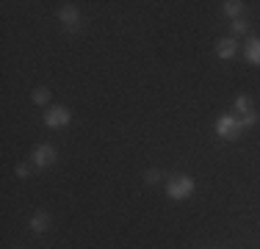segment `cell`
I'll return each instance as SVG.
<instances>
[{
  "label": "cell",
  "instance_id": "1",
  "mask_svg": "<svg viewBox=\"0 0 260 249\" xmlns=\"http://www.w3.org/2000/svg\"><path fill=\"white\" fill-rule=\"evenodd\" d=\"M194 191H197V183H194V177H188V174H177V177L166 180V197L175 199V202L188 199Z\"/></svg>",
  "mask_w": 260,
  "mask_h": 249
},
{
  "label": "cell",
  "instance_id": "2",
  "mask_svg": "<svg viewBox=\"0 0 260 249\" xmlns=\"http://www.w3.org/2000/svg\"><path fill=\"white\" fill-rule=\"evenodd\" d=\"M45 124L47 128H53V130H58V128H67V124L72 122V111L67 108V105H50V108L45 111Z\"/></svg>",
  "mask_w": 260,
  "mask_h": 249
},
{
  "label": "cell",
  "instance_id": "3",
  "mask_svg": "<svg viewBox=\"0 0 260 249\" xmlns=\"http://www.w3.org/2000/svg\"><path fill=\"white\" fill-rule=\"evenodd\" d=\"M241 130H244V128H241V119H238V116H233V114L219 116V122H216V136H219V139H224V141L238 139Z\"/></svg>",
  "mask_w": 260,
  "mask_h": 249
},
{
  "label": "cell",
  "instance_id": "4",
  "mask_svg": "<svg viewBox=\"0 0 260 249\" xmlns=\"http://www.w3.org/2000/svg\"><path fill=\"white\" fill-rule=\"evenodd\" d=\"M30 161H34L36 169H47V166H53L55 161H58V149L53 144H39L34 147V152H30Z\"/></svg>",
  "mask_w": 260,
  "mask_h": 249
},
{
  "label": "cell",
  "instance_id": "5",
  "mask_svg": "<svg viewBox=\"0 0 260 249\" xmlns=\"http://www.w3.org/2000/svg\"><path fill=\"white\" fill-rule=\"evenodd\" d=\"M58 20L61 25H64L67 30H80V11H78V6H72V3H64L58 9Z\"/></svg>",
  "mask_w": 260,
  "mask_h": 249
},
{
  "label": "cell",
  "instance_id": "6",
  "mask_svg": "<svg viewBox=\"0 0 260 249\" xmlns=\"http://www.w3.org/2000/svg\"><path fill=\"white\" fill-rule=\"evenodd\" d=\"M238 39H233V36H224V39H219L216 42V55H219L221 61H230L238 55Z\"/></svg>",
  "mask_w": 260,
  "mask_h": 249
},
{
  "label": "cell",
  "instance_id": "7",
  "mask_svg": "<svg viewBox=\"0 0 260 249\" xmlns=\"http://www.w3.org/2000/svg\"><path fill=\"white\" fill-rule=\"evenodd\" d=\"M30 233H36V235H42V233H47L50 230V213L47 210H36L34 216H30Z\"/></svg>",
  "mask_w": 260,
  "mask_h": 249
},
{
  "label": "cell",
  "instance_id": "8",
  "mask_svg": "<svg viewBox=\"0 0 260 249\" xmlns=\"http://www.w3.org/2000/svg\"><path fill=\"white\" fill-rule=\"evenodd\" d=\"M244 58L252 67H260V36H249V42L244 47Z\"/></svg>",
  "mask_w": 260,
  "mask_h": 249
},
{
  "label": "cell",
  "instance_id": "9",
  "mask_svg": "<svg viewBox=\"0 0 260 249\" xmlns=\"http://www.w3.org/2000/svg\"><path fill=\"white\" fill-rule=\"evenodd\" d=\"M221 11H224L230 20H241V14H244V3H241V0H227V3H221Z\"/></svg>",
  "mask_w": 260,
  "mask_h": 249
},
{
  "label": "cell",
  "instance_id": "10",
  "mask_svg": "<svg viewBox=\"0 0 260 249\" xmlns=\"http://www.w3.org/2000/svg\"><path fill=\"white\" fill-rule=\"evenodd\" d=\"M235 111H238V116H244V114H249V111H255V103H252V97L238 95V97H235Z\"/></svg>",
  "mask_w": 260,
  "mask_h": 249
},
{
  "label": "cell",
  "instance_id": "11",
  "mask_svg": "<svg viewBox=\"0 0 260 249\" xmlns=\"http://www.w3.org/2000/svg\"><path fill=\"white\" fill-rule=\"evenodd\" d=\"M50 89H45V86H36L34 91H30V100H34V105H47L50 103Z\"/></svg>",
  "mask_w": 260,
  "mask_h": 249
},
{
  "label": "cell",
  "instance_id": "12",
  "mask_svg": "<svg viewBox=\"0 0 260 249\" xmlns=\"http://www.w3.org/2000/svg\"><path fill=\"white\" fill-rule=\"evenodd\" d=\"M230 30H233V39H238V36H244V34H249V22L241 17V20H233L230 22Z\"/></svg>",
  "mask_w": 260,
  "mask_h": 249
},
{
  "label": "cell",
  "instance_id": "13",
  "mask_svg": "<svg viewBox=\"0 0 260 249\" xmlns=\"http://www.w3.org/2000/svg\"><path fill=\"white\" fill-rule=\"evenodd\" d=\"M144 183H147V185L164 183V172H160V169H147V172H144Z\"/></svg>",
  "mask_w": 260,
  "mask_h": 249
},
{
  "label": "cell",
  "instance_id": "14",
  "mask_svg": "<svg viewBox=\"0 0 260 249\" xmlns=\"http://www.w3.org/2000/svg\"><path fill=\"white\" fill-rule=\"evenodd\" d=\"M238 119H241V128H252V124L260 122V114H257V111H249V114L238 116Z\"/></svg>",
  "mask_w": 260,
  "mask_h": 249
},
{
  "label": "cell",
  "instance_id": "15",
  "mask_svg": "<svg viewBox=\"0 0 260 249\" xmlns=\"http://www.w3.org/2000/svg\"><path fill=\"white\" fill-rule=\"evenodd\" d=\"M14 172H17V177H22V180H25L28 174H30V166H28V164H17V169H14Z\"/></svg>",
  "mask_w": 260,
  "mask_h": 249
}]
</instances>
